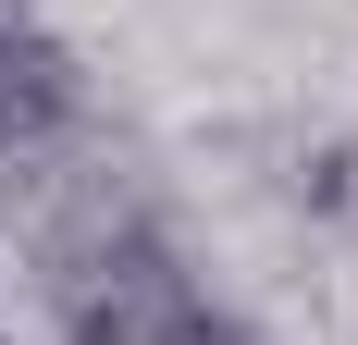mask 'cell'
<instances>
[{
  "label": "cell",
  "mask_w": 358,
  "mask_h": 345,
  "mask_svg": "<svg viewBox=\"0 0 358 345\" xmlns=\"http://www.w3.org/2000/svg\"><path fill=\"white\" fill-rule=\"evenodd\" d=\"M99 136V99H87V62L37 25V0H0V172L62 161V148Z\"/></svg>",
  "instance_id": "1"
},
{
  "label": "cell",
  "mask_w": 358,
  "mask_h": 345,
  "mask_svg": "<svg viewBox=\"0 0 358 345\" xmlns=\"http://www.w3.org/2000/svg\"><path fill=\"white\" fill-rule=\"evenodd\" d=\"M0 345H13V333H0Z\"/></svg>",
  "instance_id": "2"
}]
</instances>
